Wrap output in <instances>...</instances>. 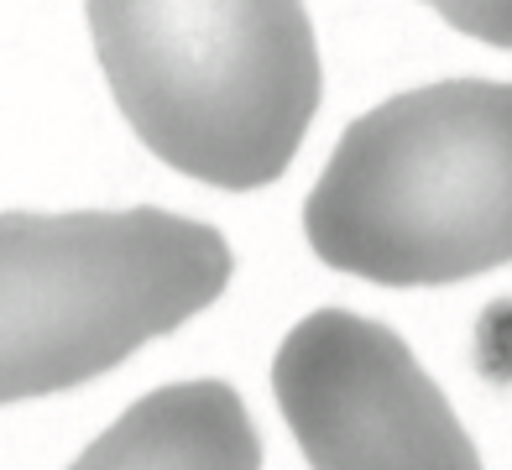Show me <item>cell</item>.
<instances>
[{
	"mask_svg": "<svg viewBox=\"0 0 512 470\" xmlns=\"http://www.w3.org/2000/svg\"><path fill=\"white\" fill-rule=\"evenodd\" d=\"M272 392L314 470H486L403 335L351 309L288 329Z\"/></svg>",
	"mask_w": 512,
	"mask_h": 470,
	"instance_id": "cell-4",
	"label": "cell"
},
{
	"mask_svg": "<svg viewBox=\"0 0 512 470\" xmlns=\"http://www.w3.org/2000/svg\"><path fill=\"white\" fill-rule=\"evenodd\" d=\"M236 272L225 235L168 209L0 215V403L84 387L204 314Z\"/></svg>",
	"mask_w": 512,
	"mask_h": 470,
	"instance_id": "cell-3",
	"label": "cell"
},
{
	"mask_svg": "<svg viewBox=\"0 0 512 470\" xmlns=\"http://www.w3.org/2000/svg\"><path fill=\"white\" fill-rule=\"evenodd\" d=\"M126 126L209 188H267L314 126L324 74L304 0H84Z\"/></svg>",
	"mask_w": 512,
	"mask_h": 470,
	"instance_id": "cell-2",
	"label": "cell"
},
{
	"mask_svg": "<svg viewBox=\"0 0 512 470\" xmlns=\"http://www.w3.org/2000/svg\"><path fill=\"white\" fill-rule=\"evenodd\" d=\"M324 267L382 288H445L512 256V89L445 79L345 126L304 204Z\"/></svg>",
	"mask_w": 512,
	"mask_h": 470,
	"instance_id": "cell-1",
	"label": "cell"
},
{
	"mask_svg": "<svg viewBox=\"0 0 512 470\" xmlns=\"http://www.w3.org/2000/svg\"><path fill=\"white\" fill-rule=\"evenodd\" d=\"M455 32L476 37L486 47H507L512 42V0H424Z\"/></svg>",
	"mask_w": 512,
	"mask_h": 470,
	"instance_id": "cell-6",
	"label": "cell"
},
{
	"mask_svg": "<svg viewBox=\"0 0 512 470\" xmlns=\"http://www.w3.org/2000/svg\"><path fill=\"white\" fill-rule=\"evenodd\" d=\"M68 470H262V434L236 387L173 382L136 397Z\"/></svg>",
	"mask_w": 512,
	"mask_h": 470,
	"instance_id": "cell-5",
	"label": "cell"
}]
</instances>
